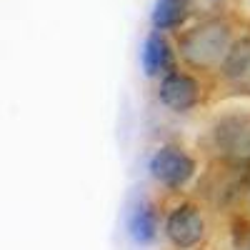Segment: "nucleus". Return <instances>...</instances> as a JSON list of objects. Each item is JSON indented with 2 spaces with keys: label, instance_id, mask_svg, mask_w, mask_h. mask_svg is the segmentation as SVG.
<instances>
[{
  "label": "nucleus",
  "instance_id": "obj_1",
  "mask_svg": "<svg viewBox=\"0 0 250 250\" xmlns=\"http://www.w3.org/2000/svg\"><path fill=\"white\" fill-rule=\"evenodd\" d=\"M230 45V33L223 23H205L183 38V55L193 65H213Z\"/></svg>",
  "mask_w": 250,
  "mask_h": 250
},
{
  "label": "nucleus",
  "instance_id": "obj_2",
  "mask_svg": "<svg viewBox=\"0 0 250 250\" xmlns=\"http://www.w3.org/2000/svg\"><path fill=\"white\" fill-rule=\"evenodd\" d=\"M150 173L155 180H160L168 188H180L193 178L195 165L183 150L178 148H160L150 158Z\"/></svg>",
  "mask_w": 250,
  "mask_h": 250
},
{
  "label": "nucleus",
  "instance_id": "obj_3",
  "mask_svg": "<svg viewBox=\"0 0 250 250\" xmlns=\"http://www.w3.org/2000/svg\"><path fill=\"white\" fill-rule=\"evenodd\" d=\"M203 218L195 208L185 205L178 208V210L168 218V225H165V233L168 238L178 245V248H193L200 238H203Z\"/></svg>",
  "mask_w": 250,
  "mask_h": 250
},
{
  "label": "nucleus",
  "instance_id": "obj_4",
  "mask_svg": "<svg viewBox=\"0 0 250 250\" xmlns=\"http://www.w3.org/2000/svg\"><path fill=\"white\" fill-rule=\"evenodd\" d=\"M160 100L173 110H188L198 103V85L193 78L173 73L163 80L160 85Z\"/></svg>",
  "mask_w": 250,
  "mask_h": 250
},
{
  "label": "nucleus",
  "instance_id": "obj_5",
  "mask_svg": "<svg viewBox=\"0 0 250 250\" xmlns=\"http://www.w3.org/2000/svg\"><path fill=\"white\" fill-rule=\"evenodd\" d=\"M140 60H143L145 75H158V73L170 70L173 55H170V48H168V43H165V38L160 33H155V35H150L148 40H145Z\"/></svg>",
  "mask_w": 250,
  "mask_h": 250
},
{
  "label": "nucleus",
  "instance_id": "obj_6",
  "mask_svg": "<svg viewBox=\"0 0 250 250\" xmlns=\"http://www.w3.org/2000/svg\"><path fill=\"white\" fill-rule=\"evenodd\" d=\"M185 10H188V0H158L153 10V25L158 30L175 28L185 18Z\"/></svg>",
  "mask_w": 250,
  "mask_h": 250
},
{
  "label": "nucleus",
  "instance_id": "obj_7",
  "mask_svg": "<svg viewBox=\"0 0 250 250\" xmlns=\"http://www.w3.org/2000/svg\"><path fill=\"white\" fill-rule=\"evenodd\" d=\"M128 230L135 243H150L155 238V215L148 205L135 208V213L130 215V223H128Z\"/></svg>",
  "mask_w": 250,
  "mask_h": 250
}]
</instances>
